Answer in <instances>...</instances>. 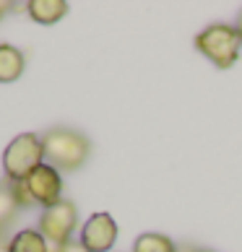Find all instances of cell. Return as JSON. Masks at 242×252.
<instances>
[{"label": "cell", "mask_w": 242, "mask_h": 252, "mask_svg": "<svg viewBox=\"0 0 242 252\" xmlns=\"http://www.w3.org/2000/svg\"><path fill=\"white\" fill-rule=\"evenodd\" d=\"M44 158L58 172H73L86 161L89 156V141L81 133L70 127H55L42 138Z\"/></svg>", "instance_id": "obj_1"}, {"label": "cell", "mask_w": 242, "mask_h": 252, "mask_svg": "<svg viewBox=\"0 0 242 252\" xmlns=\"http://www.w3.org/2000/svg\"><path fill=\"white\" fill-rule=\"evenodd\" d=\"M242 36L237 26L229 24H211L195 36V50L216 65V68H232L240 58Z\"/></svg>", "instance_id": "obj_2"}, {"label": "cell", "mask_w": 242, "mask_h": 252, "mask_svg": "<svg viewBox=\"0 0 242 252\" xmlns=\"http://www.w3.org/2000/svg\"><path fill=\"white\" fill-rule=\"evenodd\" d=\"M42 164H44V146L42 138H36L34 133L16 135L3 151V172L8 182H24Z\"/></svg>", "instance_id": "obj_3"}, {"label": "cell", "mask_w": 242, "mask_h": 252, "mask_svg": "<svg viewBox=\"0 0 242 252\" xmlns=\"http://www.w3.org/2000/svg\"><path fill=\"white\" fill-rule=\"evenodd\" d=\"M76 221H78V208L73 200H60L50 205V208L42 211L39 216V234L52 242L55 247H63L65 242L70 239L73 229H76Z\"/></svg>", "instance_id": "obj_4"}, {"label": "cell", "mask_w": 242, "mask_h": 252, "mask_svg": "<svg viewBox=\"0 0 242 252\" xmlns=\"http://www.w3.org/2000/svg\"><path fill=\"white\" fill-rule=\"evenodd\" d=\"M26 190L32 195V203H39L42 208H50V205L60 203V192H63V180L60 172L50 164H42L24 180Z\"/></svg>", "instance_id": "obj_5"}, {"label": "cell", "mask_w": 242, "mask_h": 252, "mask_svg": "<svg viewBox=\"0 0 242 252\" xmlns=\"http://www.w3.org/2000/svg\"><path fill=\"white\" fill-rule=\"evenodd\" d=\"M117 239V223L109 213H94L81 229V242L89 252H109Z\"/></svg>", "instance_id": "obj_6"}, {"label": "cell", "mask_w": 242, "mask_h": 252, "mask_svg": "<svg viewBox=\"0 0 242 252\" xmlns=\"http://www.w3.org/2000/svg\"><path fill=\"white\" fill-rule=\"evenodd\" d=\"M26 11L36 24H55L68 13V3H63V0H32Z\"/></svg>", "instance_id": "obj_7"}, {"label": "cell", "mask_w": 242, "mask_h": 252, "mask_svg": "<svg viewBox=\"0 0 242 252\" xmlns=\"http://www.w3.org/2000/svg\"><path fill=\"white\" fill-rule=\"evenodd\" d=\"M24 73V55L13 44H0V83H11Z\"/></svg>", "instance_id": "obj_8"}, {"label": "cell", "mask_w": 242, "mask_h": 252, "mask_svg": "<svg viewBox=\"0 0 242 252\" xmlns=\"http://www.w3.org/2000/svg\"><path fill=\"white\" fill-rule=\"evenodd\" d=\"M8 252H50V247L39 229H21L8 242Z\"/></svg>", "instance_id": "obj_9"}, {"label": "cell", "mask_w": 242, "mask_h": 252, "mask_svg": "<svg viewBox=\"0 0 242 252\" xmlns=\"http://www.w3.org/2000/svg\"><path fill=\"white\" fill-rule=\"evenodd\" d=\"M133 252H177L174 242L164 234H156V231H146L136 239Z\"/></svg>", "instance_id": "obj_10"}, {"label": "cell", "mask_w": 242, "mask_h": 252, "mask_svg": "<svg viewBox=\"0 0 242 252\" xmlns=\"http://www.w3.org/2000/svg\"><path fill=\"white\" fill-rule=\"evenodd\" d=\"M18 211V203L13 198V190H11V182H0V234H3V229L8 226V221L16 216Z\"/></svg>", "instance_id": "obj_11"}, {"label": "cell", "mask_w": 242, "mask_h": 252, "mask_svg": "<svg viewBox=\"0 0 242 252\" xmlns=\"http://www.w3.org/2000/svg\"><path fill=\"white\" fill-rule=\"evenodd\" d=\"M58 252H89V250L83 247L81 239H68L63 247H58Z\"/></svg>", "instance_id": "obj_12"}, {"label": "cell", "mask_w": 242, "mask_h": 252, "mask_svg": "<svg viewBox=\"0 0 242 252\" xmlns=\"http://www.w3.org/2000/svg\"><path fill=\"white\" fill-rule=\"evenodd\" d=\"M11 8H13L11 3H5V0H0V18H3V16H5L8 11H11Z\"/></svg>", "instance_id": "obj_13"}, {"label": "cell", "mask_w": 242, "mask_h": 252, "mask_svg": "<svg viewBox=\"0 0 242 252\" xmlns=\"http://www.w3.org/2000/svg\"><path fill=\"white\" fill-rule=\"evenodd\" d=\"M0 252H8V242L3 237H0Z\"/></svg>", "instance_id": "obj_14"}, {"label": "cell", "mask_w": 242, "mask_h": 252, "mask_svg": "<svg viewBox=\"0 0 242 252\" xmlns=\"http://www.w3.org/2000/svg\"><path fill=\"white\" fill-rule=\"evenodd\" d=\"M237 32H240V36H242V13L237 16Z\"/></svg>", "instance_id": "obj_15"}]
</instances>
